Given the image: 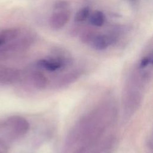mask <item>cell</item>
Listing matches in <instances>:
<instances>
[{
    "label": "cell",
    "instance_id": "7",
    "mask_svg": "<svg viewBox=\"0 0 153 153\" xmlns=\"http://www.w3.org/2000/svg\"><path fill=\"white\" fill-rule=\"evenodd\" d=\"M69 6V2L65 0H59L57 1L54 4V8L57 10H66Z\"/></svg>",
    "mask_w": 153,
    "mask_h": 153
},
{
    "label": "cell",
    "instance_id": "1",
    "mask_svg": "<svg viewBox=\"0 0 153 153\" xmlns=\"http://www.w3.org/2000/svg\"><path fill=\"white\" fill-rule=\"evenodd\" d=\"M71 12L68 10H59L51 14L49 20L50 27L53 29H59L63 27L69 20Z\"/></svg>",
    "mask_w": 153,
    "mask_h": 153
},
{
    "label": "cell",
    "instance_id": "6",
    "mask_svg": "<svg viewBox=\"0 0 153 153\" xmlns=\"http://www.w3.org/2000/svg\"><path fill=\"white\" fill-rule=\"evenodd\" d=\"M95 36V33L93 30L87 29L81 33L80 40L84 44H88L91 42Z\"/></svg>",
    "mask_w": 153,
    "mask_h": 153
},
{
    "label": "cell",
    "instance_id": "8",
    "mask_svg": "<svg viewBox=\"0 0 153 153\" xmlns=\"http://www.w3.org/2000/svg\"><path fill=\"white\" fill-rule=\"evenodd\" d=\"M151 63H152V57H145L141 60L139 65V68L140 69H143Z\"/></svg>",
    "mask_w": 153,
    "mask_h": 153
},
{
    "label": "cell",
    "instance_id": "9",
    "mask_svg": "<svg viewBox=\"0 0 153 153\" xmlns=\"http://www.w3.org/2000/svg\"><path fill=\"white\" fill-rule=\"evenodd\" d=\"M5 42V40L3 39V38H2V37L1 36V35H0V46H1V45H2Z\"/></svg>",
    "mask_w": 153,
    "mask_h": 153
},
{
    "label": "cell",
    "instance_id": "5",
    "mask_svg": "<svg viewBox=\"0 0 153 153\" xmlns=\"http://www.w3.org/2000/svg\"><path fill=\"white\" fill-rule=\"evenodd\" d=\"M90 14L88 7H84L79 10L75 15L74 21L75 22H81L87 19Z\"/></svg>",
    "mask_w": 153,
    "mask_h": 153
},
{
    "label": "cell",
    "instance_id": "3",
    "mask_svg": "<svg viewBox=\"0 0 153 153\" xmlns=\"http://www.w3.org/2000/svg\"><path fill=\"white\" fill-rule=\"evenodd\" d=\"M115 36L107 35H96L92 42L93 47L97 50H102L106 48L109 45L115 42Z\"/></svg>",
    "mask_w": 153,
    "mask_h": 153
},
{
    "label": "cell",
    "instance_id": "4",
    "mask_svg": "<svg viewBox=\"0 0 153 153\" xmlns=\"http://www.w3.org/2000/svg\"><path fill=\"white\" fill-rule=\"evenodd\" d=\"M89 21L94 26H101L105 21L104 14L100 11H96L90 16Z\"/></svg>",
    "mask_w": 153,
    "mask_h": 153
},
{
    "label": "cell",
    "instance_id": "2",
    "mask_svg": "<svg viewBox=\"0 0 153 153\" xmlns=\"http://www.w3.org/2000/svg\"><path fill=\"white\" fill-rule=\"evenodd\" d=\"M66 63L63 57H56L48 59H41L37 62V66L48 71H55L63 68Z\"/></svg>",
    "mask_w": 153,
    "mask_h": 153
}]
</instances>
